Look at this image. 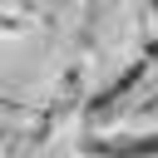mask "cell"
<instances>
[{
	"label": "cell",
	"mask_w": 158,
	"mask_h": 158,
	"mask_svg": "<svg viewBox=\"0 0 158 158\" xmlns=\"http://www.w3.org/2000/svg\"><path fill=\"white\" fill-rule=\"evenodd\" d=\"M138 114H158V94H148V99L138 104Z\"/></svg>",
	"instance_id": "3"
},
{
	"label": "cell",
	"mask_w": 158,
	"mask_h": 158,
	"mask_svg": "<svg viewBox=\"0 0 158 158\" xmlns=\"http://www.w3.org/2000/svg\"><path fill=\"white\" fill-rule=\"evenodd\" d=\"M5 158H30V143H10V153Z\"/></svg>",
	"instance_id": "4"
},
{
	"label": "cell",
	"mask_w": 158,
	"mask_h": 158,
	"mask_svg": "<svg viewBox=\"0 0 158 158\" xmlns=\"http://www.w3.org/2000/svg\"><path fill=\"white\" fill-rule=\"evenodd\" d=\"M84 153H99V158H158V133H94L84 138Z\"/></svg>",
	"instance_id": "2"
},
{
	"label": "cell",
	"mask_w": 158,
	"mask_h": 158,
	"mask_svg": "<svg viewBox=\"0 0 158 158\" xmlns=\"http://www.w3.org/2000/svg\"><path fill=\"white\" fill-rule=\"evenodd\" d=\"M153 59H158V40H148V49H143V54H138V59H133V64H128V69H123L109 89H99V94L84 104V123H109V118H114V109L133 94V84H138V79H148Z\"/></svg>",
	"instance_id": "1"
}]
</instances>
